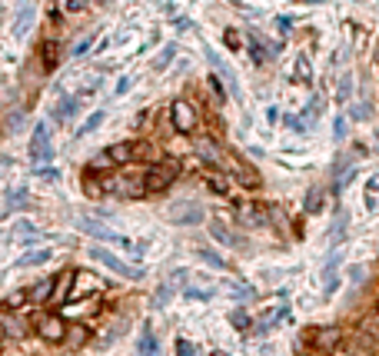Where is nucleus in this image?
Here are the masks:
<instances>
[{
    "mask_svg": "<svg viewBox=\"0 0 379 356\" xmlns=\"http://www.w3.org/2000/svg\"><path fill=\"white\" fill-rule=\"evenodd\" d=\"M176 173H180V164H176V160H163V164L150 167V170H147V177H143L147 193H163V190L176 180Z\"/></svg>",
    "mask_w": 379,
    "mask_h": 356,
    "instance_id": "nucleus-1",
    "label": "nucleus"
},
{
    "mask_svg": "<svg viewBox=\"0 0 379 356\" xmlns=\"http://www.w3.org/2000/svg\"><path fill=\"white\" fill-rule=\"evenodd\" d=\"M103 190L120 193V197H143V193H147V184H143L140 177H127V173H120V177H114V180H107Z\"/></svg>",
    "mask_w": 379,
    "mask_h": 356,
    "instance_id": "nucleus-2",
    "label": "nucleus"
},
{
    "mask_svg": "<svg viewBox=\"0 0 379 356\" xmlns=\"http://www.w3.org/2000/svg\"><path fill=\"white\" fill-rule=\"evenodd\" d=\"M90 257H94L96 263H103L107 270H114V273H120V277H130V280H143V273H140V270H130L127 263H123V260H116L114 253H107L103 246H94V250H90Z\"/></svg>",
    "mask_w": 379,
    "mask_h": 356,
    "instance_id": "nucleus-3",
    "label": "nucleus"
},
{
    "mask_svg": "<svg viewBox=\"0 0 379 356\" xmlns=\"http://www.w3.org/2000/svg\"><path fill=\"white\" fill-rule=\"evenodd\" d=\"M37 330L47 343H60V339H67V323H63L57 313H43V317H37Z\"/></svg>",
    "mask_w": 379,
    "mask_h": 356,
    "instance_id": "nucleus-4",
    "label": "nucleus"
},
{
    "mask_svg": "<svg viewBox=\"0 0 379 356\" xmlns=\"http://www.w3.org/2000/svg\"><path fill=\"white\" fill-rule=\"evenodd\" d=\"M54 153V147H50V127L47 123H37L34 127V137H30V157L34 160H47Z\"/></svg>",
    "mask_w": 379,
    "mask_h": 356,
    "instance_id": "nucleus-5",
    "label": "nucleus"
},
{
    "mask_svg": "<svg viewBox=\"0 0 379 356\" xmlns=\"http://www.w3.org/2000/svg\"><path fill=\"white\" fill-rule=\"evenodd\" d=\"M170 117H173V127L180 133H190L196 127V113H193V107H190L187 100H176L170 107Z\"/></svg>",
    "mask_w": 379,
    "mask_h": 356,
    "instance_id": "nucleus-6",
    "label": "nucleus"
},
{
    "mask_svg": "<svg viewBox=\"0 0 379 356\" xmlns=\"http://www.w3.org/2000/svg\"><path fill=\"white\" fill-rule=\"evenodd\" d=\"M167 217H170L173 224H200L203 220V210H200V204H173L170 210H167Z\"/></svg>",
    "mask_w": 379,
    "mask_h": 356,
    "instance_id": "nucleus-7",
    "label": "nucleus"
},
{
    "mask_svg": "<svg viewBox=\"0 0 379 356\" xmlns=\"http://www.w3.org/2000/svg\"><path fill=\"white\" fill-rule=\"evenodd\" d=\"M187 270H173L170 277H167V280L160 283V290H156V297H153V303H156V306H167V300H170L173 297V290H176V286H180V283H187Z\"/></svg>",
    "mask_w": 379,
    "mask_h": 356,
    "instance_id": "nucleus-8",
    "label": "nucleus"
},
{
    "mask_svg": "<svg viewBox=\"0 0 379 356\" xmlns=\"http://www.w3.org/2000/svg\"><path fill=\"white\" fill-rule=\"evenodd\" d=\"M236 220L243 226H263L266 224V210L256 204H240L236 206Z\"/></svg>",
    "mask_w": 379,
    "mask_h": 356,
    "instance_id": "nucleus-9",
    "label": "nucleus"
},
{
    "mask_svg": "<svg viewBox=\"0 0 379 356\" xmlns=\"http://www.w3.org/2000/svg\"><path fill=\"white\" fill-rule=\"evenodd\" d=\"M283 317H286V303H280V306H269L263 317L256 319V333H266V330H273V326H276V323H280Z\"/></svg>",
    "mask_w": 379,
    "mask_h": 356,
    "instance_id": "nucleus-10",
    "label": "nucleus"
},
{
    "mask_svg": "<svg viewBox=\"0 0 379 356\" xmlns=\"http://www.w3.org/2000/svg\"><path fill=\"white\" fill-rule=\"evenodd\" d=\"M70 286H74V273L67 270V273H60L57 280H54V297H50V303H63V300H67Z\"/></svg>",
    "mask_w": 379,
    "mask_h": 356,
    "instance_id": "nucleus-11",
    "label": "nucleus"
},
{
    "mask_svg": "<svg viewBox=\"0 0 379 356\" xmlns=\"http://www.w3.org/2000/svg\"><path fill=\"white\" fill-rule=\"evenodd\" d=\"M209 63L216 67V74H223V77H227L229 94H233V97H240V83H236V77H233V70H229L227 63H223V60H220V57H216V54H209Z\"/></svg>",
    "mask_w": 379,
    "mask_h": 356,
    "instance_id": "nucleus-12",
    "label": "nucleus"
},
{
    "mask_svg": "<svg viewBox=\"0 0 379 356\" xmlns=\"http://www.w3.org/2000/svg\"><path fill=\"white\" fill-rule=\"evenodd\" d=\"M50 253H54V250H30V253H23L14 266H17V270H23V266H40V263L50 260Z\"/></svg>",
    "mask_w": 379,
    "mask_h": 356,
    "instance_id": "nucleus-13",
    "label": "nucleus"
},
{
    "mask_svg": "<svg viewBox=\"0 0 379 356\" xmlns=\"http://www.w3.org/2000/svg\"><path fill=\"white\" fill-rule=\"evenodd\" d=\"M34 14H37V7H30V3H27V7H20L17 20H14V34H17V37L30 30V23H34Z\"/></svg>",
    "mask_w": 379,
    "mask_h": 356,
    "instance_id": "nucleus-14",
    "label": "nucleus"
},
{
    "mask_svg": "<svg viewBox=\"0 0 379 356\" xmlns=\"http://www.w3.org/2000/svg\"><path fill=\"white\" fill-rule=\"evenodd\" d=\"M50 297H54V280H50V277H47V280H40L37 286L27 293V300H30V303H43V300H50Z\"/></svg>",
    "mask_w": 379,
    "mask_h": 356,
    "instance_id": "nucleus-15",
    "label": "nucleus"
},
{
    "mask_svg": "<svg viewBox=\"0 0 379 356\" xmlns=\"http://www.w3.org/2000/svg\"><path fill=\"white\" fill-rule=\"evenodd\" d=\"M196 150H200V157H203V160L216 164V167H223V153L216 150V144H213V140H200V144H196Z\"/></svg>",
    "mask_w": 379,
    "mask_h": 356,
    "instance_id": "nucleus-16",
    "label": "nucleus"
},
{
    "mask_svg": "<svg viewBox=\"0 0 379 356\" xmlns=\"http://www.w3.org/2000/svg\"><path fill=\"white\" fill-rule=\"evenodd\" d=\"M209 233H213L220 244L236 246V233H233V230H227V224H220V220H213V224H209Z\"/></svg>",
    "mask_w": 379,
    "mask_h": 356,
    "instance_id": "nucleus-17",
    "label": "nucleus"
},
{
    "mask_svg": "<svg viewBox=\"0 0 379 356\" xmlns=\"http://www.w3.org/2000/svg\"><path fill=\"white\" fill-rule=\"evenodd\" d=\"M140 356H160V343L153 339L150 330H143V333H140Z\"/></svg>",
    "mask_w": 379,
    "mask_h": 356,
    "instance_id": "nucleus-18",
    "label": "nucleus"
},
{
    "mask_svg": "<svg viewBox=\"0 0 379 356\" xmlns=\"http://www.w3.org/2000/svg\"><path fill=\"white\" fill-rule=\"evenodd\" d=\"M103 117H107V113H103V110L90 113V117H87V120H83V123H80V127H76V137H87V133H94L96 127H100V123H103Z\"/></svg>",
    "mask_w": 379,
    "mask_h": 356,
    "instance_id": "nucleus-19",
    "label": "nucleus"
},
{
    "mask_svg": "<svg viewBox=\"0 0 379 356\" xmlns=\"http://www.w3.org/2000/svg\"><path fill=\"white\" fill-rule=\"evenodd\" d=\"M107 153H110V160H114V167H116V164H127V160H130L133 147H130V144H114Z\"/></svg>",
    "mask_w": 379,
    "mask_h": 356,
    "instance_id": "nucleus-20",
    "label": "nucleus"
},
{
    "mask_svg": "<svg viewBox=\"0 0 379 356\" xmlns=\"http://www.w3.org/2000/svg\"><path fill=\"white\" fill-rule=\"evenodd\" d=\"M233 177H236L240 184H247V187H256V184H260V177H256V173H249L243 164H233Z\"/></svg>",
    "mask_w": 379,
    "mask_h": 356,
    "instance_id": "nucleus-21",
    "label": "nucleus"
},
{
    "mask_svg": "<svg viewBox=\"0 0 379 356\" xmlns=\"http://www.w3.org/2000/svg\"><path fill=\"white\" fill-rule=\"evenodd\" d=\"M74 113H76V97L60 103V107H57V120H60V123H70V120H74Z\"/></svg>",
    "mask_w": 379,
    "mask_h": 356,
    "instance_id": "nucleus-22",
    "label": "nucleus"
},
{
    "mask_svg": "<svg viewBox=\"0 0 379 356\" xmlns=\"http://www.w3.org/2000/svg\"><path fill=\"white\" fill-rule=\"evenodd\" d=\"M293 77H296V80H303V83H309V80H313V70H309V60H306L303 54L296 57V74H293Z\"/></svg>",
    "mask_w": 379,
    "mask_h": 356,
    "instance_id": "nucleus-23",
    "label": "nucleus"
},
{
    "mask_svg": "<svg viewBox=\"0 0 379 356\" xmlns=\"http://www.w3.org/2000/svg\"><path fill=\"white\" fill-rule=\"evenodd\" d=\"M316 339H320V346H336V339H340V330H336V326H329V330H322Z\"/></svg>",
    "mask_w": 379,
    "mask_h": 356,
    "instance_id": "nucleus-24",
    "label": "nucleus"
},
{
    "mask_svg": "<svg viewBox=\"0 0 379 356\" xmlns=\"http://www.w3.org/2000/svg\"><path fill=\"white\" fill-rule=\"evenodd\" d=\"M43 60H47V67H57V43L54 40L43 43Z\"/></svg>",
    "mask_w": 379,
    "mask_h": 356,
    "instance_id": "nucleus-25",
    "label": "nucleus"
},
{
    "mask_svg": "<svg viewBox=\"0 0 379 356\" xmlns=\"http://www.w3.org/2000/svg\"><path fill=\"white\" fill-rule=\"evenodd\" d=\"M207 184H209L213 190H216V193H227V177H216V173H209Z\"/></svg>",
    "mask_w": 379,
    "mask_h": 356,
    "instance_id": "nucleus-26",
    "label": "nucleus"
},
{
    "mask_svg": "<svg viewBox=\"0 0 379 356\" xmlns=\"http://www.w3.org/2000/svg\"><path fill=\"white\" fill-rule=\"evenodd\" d=\"M100 167H114V160H110V153H96L94 160H90V170H100Z\"/></svg>",
    "mask_w": 379,
    "mask_h": 356,
    "instance_id": "nucleus-27",
    "label": "nucleus"
},
{
    "mask_svg": "<svg viewBox=\"0 0 379 356\" xmlns=\"http://www.w3.org/2000/svg\"><path fill=\"white\" fill-rule=\"evenodd\" d=\"M173 54H176V47H163V54L156 57V70H163V67L173 60Z\"/></svg>",
    "mask_w": 379,
    "mask_h": 356,
    "instance_id": "nucleus-28",
    "label": "nucleus"
},
{
    "mask_svg": "<svg viewBox=\"0 0 379 356\" xmlns=\"http://www.w3.org/2000/svg\"><path fill=\"white\" fill-rule=\"evenodd\" d=\"M320 206H322V193H320V190H313V193H309V200H306V210H309V213H316Z\"/></svg>",
    "mask_w": 379,
    "mask_h": 356,
    "instance_id": "nucleus-29",
    "label": "nucleus"
},
{
    "mask_svg": "<svg viewBox=\"0 0 379 356\" xmlns=\"http://www.w3.org/2000/svg\"><path fill=\"white\" fill-rule=\"evenodd\" d=\"M249 47H253V60H256V63H263V60H266V50L260 47V37H249Z\"/></svg>",
    "mask_w": 379,
    "mask_h": 356,
    "instance_id": "nucleus-30",
    "label": "nucleus"
},
{
    "mask_svg": "<svg viewBox=\"0 0 379 356\" xmlns=\"http://www.w3.org/2000/svg\"><path fill=\"white\" fill-rule=\"evenodd\" d=\"M349 94H353V77L346 74L340 80V100H349Z\"/></svg>",
    "mask_w": 379,
    "mask_h": 356,
    "instance_id": "nucleus-31",
    "label": "nucleus"
},
{
    "mask_svg": "<svg viewBox=\"0 0 379 356\" xmlns=\"http://www.w3.org/2000/svg\"><path fill=\"white\" fill-rule=\"evenodd\" d=\"M229 319H233V326H240V330H247V326H249L247 310H236V313H233V317H229Z\"/></svg>",
    "mask_w": 379,
    "mask_h": 356,
    "instance_id": "nucleus-32",
    "label": "nucleus"
},
{
    "mask_svg": "<svg viewBox=\"0 0 379 356\" xmlns=\"http://www.w3.org/2000/svg\"><path fill=\"white\" fill-rule=\"evenodd\" d=\"M176 353L180 356H196V346H193L190 339H180V343H176Z\"/></svg>",
    "mask_w": 379,
    "mask_h": 356,
    "instance_id": "nucleus-33",
    "label": "nucleus"
},
{
    "mask_svg": "<svg viewBox=\"0 0 379 356\" xmlns=\"http://www.w3.org/2000/svg\"><path fill=\"white\" fill-rule=\"evenodd\" d=\"M67 339H70L74 346H80V343L87 339V330H83V326H76V330H74V333H70V337H67Z\"/></svg>",
    "mask_w": 379,
    "mask_h": 356,
    "instance_id": "nucleus-34",
    "label": "nucleus"
},
{
    "mask_svg": "<svg viewBox=\"0 0 379 356\" xmlns=\"http://www.w3.org/2000/svg\"><path fill=\"white\" fill-rule=\"evenodd\" d=\"M90 43H94V37H83V40H80V43H76V47H74V57L87 54V50H90Z\"/></svg>",
    "mask_w": 379,
    "mask_h": 356,
    "instance_id": "nucleus-35",
    "label": "nucleus"
},
{
    "mask_svg": "<svg viewBox=\"0 0 379 356\" xmlns=\"http://www.w3.org/2000/svg\"><path fill=\"white\" fill-rule=\"evenodd\" d=\"M23 200H27V190H14V193H10V206H20Z\"/></svg>",
    "mask_w": 379,
    "mask_h": 356,
    "instance_id": "nucleus-36",
    "label": "nucleus"
},
{
    "mask_svg": "<svg viewBox=\"0 0 379 356\" xmlns=\"http://www.w3.org/2000/svg\"><path fill=\"white\" fill-rule=\"evenodd\" d=\"M200 257H203L207 263H213V266H223V260H220L216 253H209V250H200Z\"/></svg>",
    "mask_w": 379,
    "mask_h": 356,
    "instance_id": "nucleus-37",
    "label": "nucleus"
},
{
    "mask_svg": "<svg viewBox=\"0 0 379 356\" xmlns=\"http://www.w3.org/2000/svg\"><path fill=\"white\" fill-rule=\"evenodd\" d=\"M353 117H356V120H366V117H369V103H360V107H353Z\"/></svg>",
    "mask_w": 379,
    "mask_h": 356,
    "instance_id": "nucleus-38",
    "label": "nucleus"
},
{
    "mask_svg": "<svg viewBox=\"0 0 379 356\" xmlns=\"http://www.w3.org/2000/svg\"><path fill=\"white\" fill-rule=\"evenodd\" d=\"M127 90H130V77H120V83H116V90H114V94L120 97V94H127Z\"/></svg>",
    "mask_w": 379,
    "mask_h": 356,
    "instance_id": "nucleus-39",
    "label": "nucleus"
},
{
    "mask_svg": "<svg viewBox=\"0 0 379 356\" xmlns=\"http://www.w3.org/2000/svg\"><path fill=\"white\" fill-rule=\"evenodd\" d=\"M336 140H346V120H336Z\"/></svg>",
    "mask_w": 379,
    "mask_h": 356,
    "instance_id": "nucleus-40",
    "label": "nucleus"
},
{
    "mask_svg": "<svg viewBox=\"0 0 379 356\" xmlns=\"http://www.w3.org/2000/svg\"><path fill=\"white\" fill-rule=\"evenodd\" d=\"M209 87H213V94L223 100V90H220V80H216V77H209Z\"/></svg>",
    "mask_w": 379,
    "mask_h": 356,
    "instance_id": "nucleus-41",
    "label": "nucleus"
},
{
    "mask_svg": "<svg viewBox=\"0 0 379 356\" xmlns=\"http://www.w3.org/2000/svg\"><path fill=\"white\" fill-rule=\"evenodd\" d=\"M227 43H229V47H240V37H236V30H227Z\"/></svg>",
    "mask_w": 379,
    "mask_h": 356,
    "instance_id": "nucleus-42",
    "label": "nucleus"
},
{
    "mask_svg": "<svg viewBox=\"0 0 379 356\" xmlns=\"http://www.w3.org/2000/svg\"><path fill=\"white\" fill-rule=\"evenodd\" d=\"M37 173H40V177H50V180H57V170H54V167H43V170H37Z\"/></svg>",
    "mask_w": 379,
    "mask_h": 356,
    "instance_id": "nucleus-43",
    "label": "nucleus"
},
{
    "mask_svg": "<svg viewBox=\"0 0 379 356\" xmlns=\"http://www.w3.org/2000/svg\"><path fill=\"white\" fill-rule=\"evenodd\" d=\"M3 337H7V330H3V323H0V339H3Z\"/></svg>",
    "mask_w": 379,
    "mask_h": 356,
    "instance_id": "nucleus-44",
    "label": "nucleus"
},
{
    "mask_svg": "<svg viewBox=\"0 0 379 356\" xmlns=\"http://www.w3.org/2000/svg\"><path fill=\"white\" fill-rule=\"evenodd\" d=\"M209 356H229V353H223V350H216V353H209Z\"/></svg>",
    "mask_w": 379,
    "mask_h": 356,
    "instance_id": "nucleus-45",
    "label": "nucleus"
}]
</instances>
